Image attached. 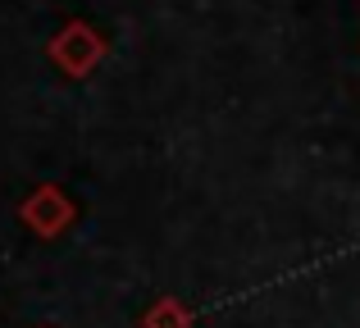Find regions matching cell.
Returning <instances> with one entry per match:
<instances>
[{"instance_id": "3", "label": "cell", "mask_w": 360, "mask_h": 328, "mask_svg": "<svg viewBox=\"0 0 360 328\" xmlns=\"http://www.w3.org/2000/svg\"><path fill=\"white\" fill-rule=\"evenodd\" d=\"M196 315L187 310L178 296H160V301L146 306V315H141V328H192Z\"/></svg>"}, {"instance_id": "2", "label": "cell", "mask_w": 360, "mask_h": 328, "mask_svg": "<svg viewBox=\"0 0 360 328\" xmlns=\"http://www.w3.org/2000/svg\"><path fill=\"white\" fill-rule=\"evenodd\" d=\"M18 219L27 223V228L37 232V237H60L64 228H69L73 219H78V205H73V196L64 192L60 183H41L32 187V192L23 196V205H18Z\"/></svg>"}, {"instance_id": "1", "label": "cell", "mask_w": 360, "mask_h": 328, "mask_svg": "<svg viewBox=\"0 0 360 328\" xmlns=\"http://www.w3.org/2000/svg\"><path fill=\"white\" fill-rule=\"evenodd\" d=\"M46 55H51V64L64 78H91V73L101 69V60L110 55V41L87 18H73V23H64L60 32L46 41Z\"/></svg>"}]
</instances>
